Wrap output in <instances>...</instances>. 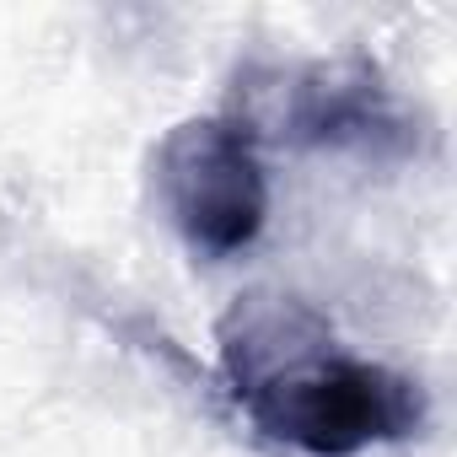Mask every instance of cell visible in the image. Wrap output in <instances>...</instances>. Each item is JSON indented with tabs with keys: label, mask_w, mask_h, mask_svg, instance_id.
<instances>
[{
	"label": "cell",
	"mask_w": 457,
	"mask_h": 457,
	"mask_svg": "<svg viewBox=\"0 0 457 457\" xmlns=\"http://www.w3.org/2000/svg\"><path fill=\"white\" fill-rule=\"evenodd\" d=\"M220 377L248 420L307 457H361L425 425V393L403 371L355 361L296 296H237L220 318Z\"/></svg>",
	"instance_id": "1"
},
{
	"label": "cell",
	"mask_w": 457,
	"mask_h": 457,
	"mask_svg": "<svg viewBox=\"0 0 457 457\" xmlns=\"http://www.w3.org/2000/svg\"><path fill=\"white\" fill-rule=\"evenodd\" d=\"M156 188L178 237L199 259H232L259 243L270 215V178L243 119H183L156 145Z\"/></svg>",
	"instance_id": "2"
},
{
	"label": "cell",
	"mask_w": 457,
	"mask_h": 457,
	"mask_svg": "<svg viewBox=\"0 0 457 457\" xmlns=\"http://www.w3.org/2000/svg\"><path fill=\"white\" fill-rule=\"evenodd\" d=\"M264 97L275 135L291 145L398 156L414 140L409 113L366 65H302L286 71L280 87H264Z\"/></svg>",
	"instance_id": "3"
}]
</instances>
